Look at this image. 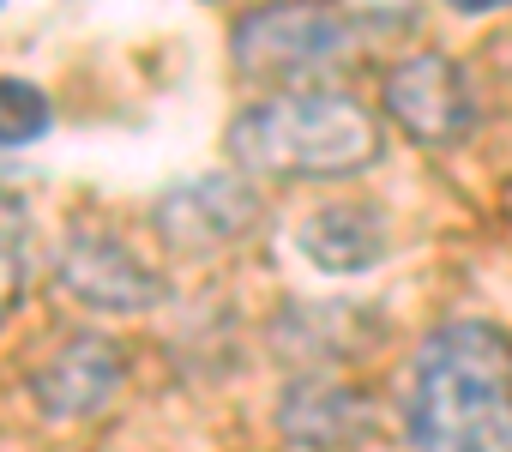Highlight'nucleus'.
<instances>
[{
  "instance_id": "f257e3e1",
  "label": "nucleus",
  "mask_w": 512,
  "mask_h": 452,
  "mask_svg": "<svg viewBox=\"0 0 512 452\" xmlns=\"http://www.w3.org/2000/svg\"><path fill=\"white\" fill-rule=\"evenodd\" d=\"M416 452H512V338L488 320L440 326L410 368Z\"/></svg>"
},
{
  "instance_id": "f03ea898",
  "label": "nucleus",
  "mask_w": 512,
  "mask_h": 452,
  "mask_svg": "<svg viewBox=\"0 0 512 452\" xmlns=\"http://www.w3.org/2000/svg\"><path fill=\"white\" fill-rule=\"evenodd\" d=\"M229 157L253 175H356L380 157V121L344 91H284L229 121Z\"/></svg>"
},
{
  "instance_id": "7ed1b4c3",
  "label": "nucleus",
  "mask_w": 512,
  "mask_h": 452,
  "mask_svg": "<svg viewBox=\"0 0 512 452\" xmlns=\"http://www.w3.org/2000/svg\"><path fill=\"white\" fill-rule=\"evenodd\" d=\"M356 43V19H344L326 0H266L235 19L229 55L247 79H308L344 61Z\"/></svg>"
},
{
  "instance_id": "20e7f679",
  "label": "nucleus",
  "mask_w": 512,
  "mask_h": 452,
  "mask_svg": "<svg viewBox=\"0 0 512 452\" xmlns=\"http://www.w3.org/2000/svg\"><path fill=\"white\" fill-rule=\"evenodd\" d=\"M386 109L416 145H452L476 121V97L458 61L446 55H410L386 73Z\"/></svg>"
},
{
  "instance_id": "39448f33",
  "label": "nucleus",
  "mask_w": 512,
  "mask_h": 452,
  "mask_svg": "<svg viewBox=\"0 0 512 452\" xmlns=\"http://www.w3.org/2000/svg\"><path fill=\"white\" fill-rule=\"evenodd\" d=\"M61 284H67V296H79L97 314H139V308H151L163 296V284L151 278V266L127 242H115L103 230H73L67 236V248H61Z\"/></svg>"
},
{
  "instance_id": "423d86ee",
  "label": "nucleus",
  "mask_w": 512,
  "mask_h": 452,
  "mask_svg": "<svg viewBox=\"0 0 512 452\" xmlns=\"http://www.w3.org/2000/svg\"><path fill=\"white\" fill-rule=\"evenodd\" d=\"M121 386V350L109 344V338H67L43 368H37V380H31V392H37V404L49 410V416H91L109 392Z\"/></svg>"
},
{
  "instance_id": "0eeeda50",
  "label": "nucleus",
  "mask_w": 512,
  "mask_h": 452,
  "mask_svg": "<svg viewBox=\"0 0 512 452\" xmlns=\"http://www.w3.org/2000/svg\"><path fill=\"white\" fill-rule=\"evenodd\" d=\"M296 242L320 272H368L386 254V217L362 199H338V205H320L314 217H302Z\"/></svg>"
},
{
  "instance_id": "6e6552de",
  "label": "nucleus",
  "mask_w": 512,
  "mask_h": 452,
  "mask_svg": "<svg viewBox=\"0 0 512 452\" xmlns=\"http://www.w3.org/2000/svg\"><path fill=\"white\" fill-rule=\"evenodd\" d=\"M253 211H260V205H253V193L235 187V181H217V175L187 181V187H175V193L157 205L169 242H187V248H205V242H229V236H241L247 223H253Z\"/></svg>"
},
{
  "instance_id": "1a4fd4ad",
  "label": "nucleus",
  "mask_w": 512,
  "mask_h": 452,
  "mask_svg": "<svg viewBox=\"0 0 512 452\" xmlns=\"http://www.w3.org/2000/svg\"><path fill=\"white\" fill-rule=\"evenodd\" d=\"M25 272H31V217L19 199L0 193V326L13 320L25 296Z\"/></svg>"
},
{
  "instance_id": "9d476101",
  "label": "nucleus",
  "mask_w": 512,
  "mask_h": 452,
  "mask_svg": "<svg viewBox=\"0 0 512 452\" xmlns=\"http://www.w3.org/2000/svg\"><path fill=\"white\" fill-rule=\"evenodd\" d=\"M49 121H55V109H49L43 85L0 73V145H31L49 133Z\"/></svg>"
},
{
  "instance_id": "9b49d317",
  "label": "nucleus",
  "mask_w": 512,
  "mask_h": 452,
  "mask_svg": "<svg viewBox=\"0 0 512 452\" xmlns=\"http://www.w3.org/2000/svg\"><path fill=\"white\" fill-rule=\"evenodd\" d=\"M452 13H494V7H512V0H446Z\"/></svg>"
}]
</instances>
